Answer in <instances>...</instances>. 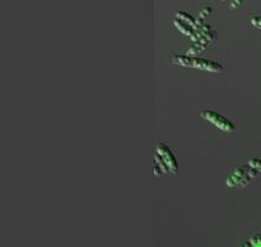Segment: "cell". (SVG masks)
<instances>
[{"mask_svg":"<svg viewBox=\"0 0 261 247\" xmlns=\"http://www.w3.org/2000/svg\"><path fill=\"white\" fill-rule=\"evenodd\" d=\"M172 62L176 66L195 68V70L206 71V72L219 73L223 71L222 65H219L217 62L205 58H198V57L194 56H187V54H176V56L173 57Z\"/></svg>","mask_w":261,"mask_h":247,"instance_id":"cell-1","label":"cell"},{"mask_svg":"<svg viewBox=\"0 0 261 247\" xmlns=\"http://www.w3.org/2000/svg\"><path fill=\"white\" fill-rule=\"evenodd\" d=\"M154 160H155L156 166H159V172L172 173V174H177V172H179V166H177L176 158H175L172 149L167 145H156Z\"/></svg>","mask_w":261,"mask_h":247,"instance_id":"cell-2","label":"cell"},{"mask_svg":"<svg viewBox=\"0 0 261 247\" xmlns=\"http://www.w3.org/2000/svg\"><path fill=\"white\" fill-rule=\"evenodd\" d=\"M259 172L256 170H254L250 166H243V167H238L233 171L229 177L227 178L225 183H227L228 187H245L248 185L254 178L258 177Z\"/></svg>","mask_w":261,"mask_h":247,"instance_id":"cell-3","label":"cell"},{"mask_svg":"<svg viewBox=\"0 0 261 247\" xmlns=\"http://www.w3.org/2000/svg\"><path fill=\"white\" fill-rule=\"evenodd\" d=\"M201 118L205 119L206 121H208L210 124H212L213 126H216L217 129L222 130L224 132H234L236 131V126L231 120H228L227 118H224L220 114L216 113L212 110H203L201 113Z\"/></svg>","mask_w":261,"mask_h":247,"instance_id":"cell-4","label":"cell"},{"mask_svg":"<svg viewBox=\"0 0 261 247\" xmlns=\"http://www.w3.org/2000/svg\"><path fill=\"white\" fill-rule=\"evenodd\" d=\"M176 19H179L180 21L185 23L186 25L191 26V27L194 28L195 31L200 27V26H198V24H197V20H196V19H194L191 15H189V14H186V13H182V11H179V13H176Z\"/></svg>","mask_w":261,"mask_h":247,"instance_id":"cell-5","label":"cell"},{"mask_svg":"<svg viewBox=\"0 0 261 247\" xmlns=\"http://www.w3.org/2000/svg\"><path fill=\"white\" fill-rule=\"evenodd\" d=\"M174 25L175 27L177 28V30L180 31V32H182L184 35H186V36H190L192 37L195 35V30L191 27V26L186 25L185 23H182V21H180L179 19H175L174 20Z\"/></svg>","mask_w":261,"mask_h":247,"instance_id":"cell-6","label":"cell"},{"mask_svg":"<svg viewBox=\"0 0 261 247\" xmlns=\"http://www.w3.org/2000/svg\"><path fill=\"white\" fill-rule=\"evenodd\" d=\"M248 165L250 166V167H253L254 170L258 171L259 173H261V160H258V158H251V160H249Z\"/></svg>","mask_w":261,"mask_h":247,"instance_id":"cell-7","label":"cell"},{"mask_svg":"<svg viewBox=\"0 0 261 247\" xmlns=\"http://www.w3.org/2000/svg\"><path fill=\"white\" fill-rule=\"evenodd\" d=\"M251 244V246L253 247H261V234L256 235V236H254L253 239L249 240Z\"/></svg>","mask_w":261,"mask_h":247,"instance_id":"cell-8","label":"cell"},{"mask_svg":"<svg viewBox=\"0 0 261 247\" xmlns=\"http://www.w3.org/2000/svg\"><path fill=\"white\" fill-rule=\"evenodd\" d=\"M250 23L254 27L261 30V16H254V18H251Z\"/></svg>","mask_w":261,"mask_h":247,"instance_id":"cell-9","label":"cell"},{"mask_svg":"<svg viewBox=\"0 0 261 247\" xmlns=\"http://www.w3.org/2000/svg\"><path fill=\"white\" fill-rule=\"evenodd\" d=\"M241 3H243V0H232L231 6H229V8H231V9H237L239 5H240Z\"/></svg>","mask_w":261,"mask_h":247,"instance_id":"cell-10","label":"cell"},{"mask_svg":"<svg viewBox=\"0 0 261 247\" xmlns=\"http://www.w3.org/2000/svg\"><path fill=\"white\" fill-rule=\"evenodd\" d=\"M239 247H253V246H251L250 241H248V242H244V244L240 245V246H239Z\"/></svg>","mask_w":261,"mask_h":247,"instance_id":"cell-11","label":"cell"},{"mask_svg":"<svg viewBox=\"0 0 261 247\" xmlns=\"http://www.w3.org/2000/svg\"><path fill=\"white\" fill-rule=\"evenodd\" d=\"M222 1H225V0H222Z\"/></svg>","mask_w":261,"mask_h":247,"instance_id":"cell-12","label":"cell"},{"mask_svg":"<svg viewBox=\"0 0 261 247\" xmlns=\"http://www.w3.org/2000/svg\"><path fill=\"white\" fill-rule=\"evenodd\" d=\"M231 1H232V0H231Z\"/></svg>","mask_w":261,"mask_h":247,"instance_id":"cell-13","label":"cell"}]
</instances>
